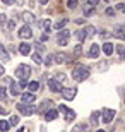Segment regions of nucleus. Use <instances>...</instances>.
<instances>
[{
    "instance_id": "obj_33",
    "label": "nucleus",
    "mask_w": 125,
    "mask_h": 132,
    "mask_svg": "<svg viewBox=\"0 0 125 132\" xmlns=\"http://www.w3.org/2000/svg\"><path fill=\"white\" fill-rule=\"evenodd\" d=\"M82 53V46H81V43L79 45H76V48H74V55H81Z\"/></svg>"
},
{
    "instance_id": "obj_49",
    "label": "nucleus",
    "mask_w": 125,
    "mask_h": 132,
    "mask_svg": "<svg viewBox=\"0 0 125 132\" xmlns=\"http://www.w3.org/2000/svg\"><path fill=\"white\" fill-rule=\"evenodd\" d=\"M98 132H105V130H98Z\"/></svg>"
},
{
    "instance_id": "obj_36",
    "label": "nucleus",
    "mask_w": 125,
    "mask_h": 132,
    "mask_svg": "<svg viewBox=\"0 0 125 132\" xmlns=\"http://www.w3.org/2000/svg\"><path fill=\"white\" fill-rule=\"evenodd\" d=\"M15 24H17V17L14 15V19H10V22H9V28H10V29H14Z\"/></svg>"
},
{
    "instance_id": "obj_5",
    "label": "nucleus",
    "mask_w": 125,
    "mask_h": 132,
    "mask_svg": "<svg viewBox=\"0 0 125 132\" xmlns=\"http://www.w3.org/2000/svg\"><path fill=\"white\" fill-rule=\"evenodd\" d=\"M17 36H19L21 39H31L33 38V29H31V26H22L19 29V33H17Z\"/></svg>"
},
{
    "instance_id": "obj_38",
    "label": "nucleus",
    "mask_w": 125,
    "mask_h": 132,
    "mask_svg": "<svg viewBox=\"0 0 125 132\" xmlns=\"http://www.w3.org/2000/svg\"><path fill=\"white\" fill-rule=\"evenodd\" d=\"M5 96H7V89H5V88H4V86H0V98L4 100V98H5Z\"/></svg>"
},
{
    "instance_id": "obj_9",
    "label": "nucleus",
    "mask_w": 125,
    "mask_h": 132,
    "mask_svg": "<svg viewBox=\"0 0 125 132\" xmlns=\"http://www.w3.org/2000/svg\"><path fill=\"white\" fill-rule=\"evenodd\" d=\"M99 46H98V43H93L91 46H89V52H87V57L89 59H98L99 57Z\"/></svg>"
},
{
    "instance_id": "obj_37",
    "label": "nucleus",
    "mask_w": 125,
    "mask_h": 132,
    "mask_svg": "<svg viewBox=\"0 0 125 132\" xmlns=\"http://www.w3.org/2000/svg\"><path fill=\"white\" fill-rule=\"evenodd\" d=\"M34 46H36V50H38V52H43V50H45V46H43V43H41V41H36V43H34Z\"/></svg>"
},
{
    "instance_id": "obj_10",
    "label": "nucleus",
    "mask_w": 125,
    "mask_h": 132,
    "mask_svg": "<svg viewBox=\"0 0 125 132\" xmlns=\"http://www.w3.org/2000/svg\"><path fill=\"white\" fill-rule=\"evenodd\" d=\"M48 88H50V91H53V93H60V91L63 89L62 84L57 82L55 79H50V81H48Z\"/></svg>"
},
{
    "instance_id": "obj_27",
    "label": "nucleus",
    "mask_w": 125,
    "mask_h": 132,
    "mask_svg": "<svg viewBox=\"0 0 125 132\" xmlns=\"http://www.w3.org/2000/svg\"><path fill=\"white\" fill-rule=\"evenodd\" d=\"M53 79H55L57 82H65V79H67V77H65V74H63V72H58Z\"/></svg>"
},
{
    "instance_id": "obj_46",
    "label": "nucleus",
    "mask_w": 125,
    "mask_h": 132,
    "mask_svg": "<svg viewBox=\"0 0 125 132\" xmlns=\"http://www.w3.org/2000/svg\"><path fill=\"white\" fill-rule=\"evenodd\" d=\"M38 2H39V4H41V5H46V4H48V2H50V0H38Z\"/></svg>"
},
{
    "instance_id": "obj_6",
    "label": "nucleus",
    "mask_w": 125,
    "mask_h": 132,
    "mask_svg": "<svg viewBox=\"0 0 125 132\" xmlns=\"http://www.w3.org/2000/svg\"><path fill=\"white\" fill-rule=\"evenodd\" d=\"M52 106H53V101H52V100H43V101L39 103V106L36 108V112H39L41 115H45L48 110H52Z\"/></svg>"
},
{
    "instance_id": "obj_45",
    "label": "nucleus",
    "mask_w": 125,
    "mask_h": 132,
    "mask_svg": "<svg viewBox=\"0 0 125 132\" xmlns=\"http://www.w3.org/2000/svg\"><path fill=\"white\" fill-rule=\"evenodd\" d=\"M48 39V34H41V41H46Z\"/></svg>"
},
{
    "instance_id": "obj_39",
    "label": "nucleus",
    "mask_w": 125,
    "mask_h": 132,
    "mask_svg": "<svg viewBox=\"0 0 125 132\" xmlns=\"http://www.w3.org/2000/svg\"><path fill=\"white\" fill-rule=\"evenodd\" d=\"M5 22H7V15L0 14V26H5Z\"/></svg>"
},
{
    "instance_id": "obj_25",
    "label": "nucleus",
    "mask_w": 125,
    "mask_h": 132,
    "mask_svg": "<svg viewBox=\"0 0 125 132\" xmlns=\"http://www.w3.org/2000/svg\"><path fill=\"white\" fill-rule=\"evenodd\" d=\"M10 129V123L7 120H0V132H7Z\"/></svg>"
},
{
    "instance_id": "obj_11",
    "label": "nucleus",
    "mask_w": 125,
    "mask_h": 132,
    "mask_svg": "<svg viewBox=\"0 0 125 132\" xmlns=\"http://www.w3.org/2000/svg\"><path fill=\"white\" fill-rule=\"evenodd\" d=\"M57 117H58V110L57 108H52V110H48V112L43 115V118L46 120V122H52V120H55Z\"/></svg>"
},
{
    "instance_id": "obj_42",
    "label": "nucleus",
    "mask_w": 125,
    "mask_h": 132,
    "mask_svg": "<svg viewBox=\"0 0 125 132\" xmlns=\"http://www.w3.org/2000/svg\"><path fill=\"white\" fill-rule=\"evenodd\" d=\"M14 2H15V0H2V4H4V5H12Z\"/></svg>"
},
{
    "instance_id": "obj_40",
    "label": "nucleus",
    "mask_w": 125,
    "mask_h": 132,
    "mask_svg": "<svg viewBox=\"0 0 125 132\" xmlns=\"http://www.w3.org/2000/svg\"><path fill=\"white\" fill-rule=\"evenodd\" d=\"M106 15H108V17H113V15H115V10L111 9V7H108V9H106Z\"/></svg>"
},
{
    "instance_id": "obj_44",
    "label": "nucleus",
    "mask_w": 125,
    "mask_h": 132,
    "mask_svg": "<svg viewBox=\"0 0 125 132\" xmlns=\"http://www.w3.org/2000/svg\"><path fill=\"white\" fill-rule=\"evenodd\" d=\"M5 113H7V110H5V108L0 105V115H5Z\"/></svg>"
},
{
    "instance_id": "obj_30",
    "label": "nucleus",
    "mask_w": 125,
    "mask_h": 132,
    "mask_svg": "<svg viewBox=\"0 0 125 132\" xmlns=\"http://www.w3.org/2000/svg\"><path fill=\"white\" fill-rule=\"evenodd\" d=\"M116 52H118V55H120V59H123V53H125L123 45H116Z\"/></svg>"
},
{
    "instance_id": "obj_12",
    "label": "nucleus",
    "mask_w": 125,
    "mask_h": 132,
    "mask_svg": "<svg viewBox=\"0 0 125 132\" xmlns=\"http://www.w3.org/2000/svg\"><path fill=\"white\" fill-rule=\"evenodd\" d=\"M21 100H22V103H24V105H33L34 100H36V96H34L33 93H24L22 96H21Z\"/></svg>"
},
{
    "instance_id": "obj_41",
    "label": "nucleus",
    "mask_w": 125,
    "mask_h": 132,
    "mask_svg": "<svg viewBox=\"0 0 125 132\" xmlns=\"http://www.w3.org/2000/svg\"><path fill=\"white\" fill-rule=\"evenodd\" d=\"M57 110H58V112H65V113H67V112H69V108H67V106H65V105H60V106H58V108H57Z\"/></svg>"
},
{
    "instance_id": "obj_14",
    "label": "nucleus",
    "mask_w": 125,
    "mask_h": 132,
    "mask_svg": "<svg viewBox=\"0 0 125 132\" xmlns=\"http://www.w3.org/2000/svg\"><path fill=\"white\" fill-rule=\"evenodd\" d=\"M76 38H77V41H79V43H82V41H86V38H87V29L84 28V29H79V31H76Z\"/></svg>"
},
{
    "instance_id": "obj_43",
    "label": "nucleus",
    "mask_w": 125,
    "mask_h": 132,
    "mask_svg": "<svg viewBox=\"0 0 125 132\" xmlns=\"http://www.w3.org/2000/svg\"><path fill=\"white\" fill-rule=\"evenodd\" d=\"M108 34H110L108 31H106V29H103V31H101V38H108Z\"/></svg>"
},
{
    "instance_id": "obj_8",
    "label": "nucleus",
    "mask_w": 125,
    "mask_h": 132,
    "mask_svg": "<svg viewBox=\"0 0 125 132\" xmlns=\"http://www.w3.org/2000/svg\"><path fill=\"white\" fill-rule=\"evenodd\" d=\"M115 115H116V112H115V110L105 108V110H103V122H105V123H110L111 120L115 118Z\"/></svg>"
},
{
    "instance_id": "obj_7",
    "label": "nucleus",
    "mask_w": 125,
    "mask_h": 132,
    "mask_svg": "<svg viewBox=\"0 0 125 132\" xmlns=\"http://www.w3.org/2000/svg\"><path fill=\"white\" fill-rule=\"evenodd\" d=\"M69 38H70V31H67V29H63V31H60V33H57V43L62 45V46H65V45H67V39Z\"/></svg>"
},
{
    "instance_id": "obj_35",
    "label": "nucleus",
    "mask_w": 125,
    "mask_h": 132,
    "mask_svg": "<svg viewBox=\"0 0 125 132\" xmlns=\"http://www.w3.org/2000/svg\"><path fill=\"white\" fill-rule=\"evenodd\" d=\"M86 29H87V36H93V34H96V29H94L93 26H87Z\"/></svg>"
},
{
    "instance_id": "obj_20",
    "label": "nucleus",
    "mask_w": 125,
    "mask_h": 132,
    "mask_svg": "<svg viewBox=\"0 0 125 132\" xmlns=\"http://www.w3.org/2000/svg\"><path fill=\"white\" fill-rule=\"evenodd\" d=\"M67 24H69V19H60V21H57V22L53 24V28H55V29H63Z\"/></svg>"
},
{
    "instance_id": "obj_21",
    "label": "nucleus",
    "mask_w": 125,
    "mask_h": 132,
    "mask_svg": "<svg viewBox=\"0 0 125 132\" xmlns=\"http://www.w3.org/2000/svg\"><path fill=\"white\" fill-rule=\"evenodd\" d=\"M0 57H2V60H4V62H9V60H10L9 53L5 52V46H4L2 43H0Z\"/></svg>"
},
{
    "instance_id": "obj_24",
    "label": "nucleus",
    "mask_w": 125,
    "mask_h": 132,
    "mask_svg": "<svg viewBox=\"0 0 125 132\" xmlns=\"http://www.w3.org/2000/svg\"><path fill=\"white\" fill-rule=\"evenodd\" d=\"M72 130H74V132H86V130H87V123H77Z\"/></svg>"
},
{
    "instance_id": "obj_19",
    "label": "nucleus",
    "mask_w": 125,
    "mask_h": 132,
    "mask_svg": "<svg viewBox=\"0 0 125 132\" xmlns=\"http://www.w3.org/2000/svg\"><path fill=\"white\" fill-rule=\"evenodd\" d=\"M10 94H12V96H17V94H21V88H19V84H15L14 81L10 82Z\"/></svg>"
},
{
    "instance_id": "obj_15",
    "label": "nucleus",
    "mask_w": 125,
    "mask_h": 132,
    "mask_svg": "<svg viewBox=\"0 0 125 132\" xmlns=\"http://www.w3.org/2000/svg\"><path fill=\"white\" fill-rule=\"evenodd\" d=\"M82 12H84V15H86V17H91V15L96 12V7H93V5L86 4V5H84V9H82Z\"/></svg>"
},
{
    "instance_id": "obj_17",
    "label": "nucleus",
    "mask_w": 125,
    "mask_h": 132,
    "mask_svg": "<svg viewBox=\"0 0 125 132\" xmlns=\"http://www.w3.org/2000/svg\"><path fill=\"white\" fill-rule=\"evenodd\" d=\"M113 50H115V45H111V43H105V45H103V52H105L106 57L113 55Z\"/></svg>"
},
{
    "instance_id": "obj_34",
    "label": "nucleus",
    "mask_w": 125,
    "mask_h": 132,
    "mask_svg": "<svg viewBox=\"0 0 125 132\" xmlns=\"http://www.w3.org/2000/svg\"><path fill=\"white\" fill-rule=\"evenodd\" d=\"M52 64H53V55H48V57H46V60H45V65H46V67H50Z\"/></svg>"
},
{
    "instance_id": "obj_3",
    "label": "nucleus",
    "mask_w": 125,
    "mask_h": 132,
    "mask_svg": "<svg viewBox=\"0 0 125 132\" xmlns=\"http://www.w3.org/2000/svg\"><path fill=\"white\" fill-rule=\"evenodd\" d=\"M17 110H19L22 115H26V117L36 113V106H34V105H24V103H17Z\"/></svg>"
},
{
    "instance_id": "obj_1",
    "label": "nucleus",
    "mask_w": 125,
    "mask_h": 132,
    "mask_svg": "<svg viewBox=\"0 0 125 132\" xmlns=\"http://www.w3.org/2000/svg\"><path fill=\"white\" fill-rule=\"evenodd\" d=\"M87 77H89V67H86V65H82V64L74 67V70H72V79L74 81L82 82V81L87 79Z\"/></svg>"
},
{
    "instance_id": "obj_4",
    "label": "nucleus",
    "mask_w": 125,
    "mask_h": 132,
    "mask_svg": "<svg viewBox=\"0 0 125 132\" xmlns=\"http://www.w3.org/2000/svg\"><path fill=\"white\" fill-rule=\"evenodd\" d=\"M60 93H62V96H63L65 101H72V100L76 98V94H77V89L76 88H63Z\"/></svg>"
},
{
    "instance_id": "obj_48",
    "label": "nucleus",
    "mask_w": 125,
    "mask_h": 132,
    "mask_svg": "<svg viewBox=\"0 0 125 132\" xmlns=\"http://www.w3.org/2000/svg\"><path fill=\"white\" fill-rule=\"evenodd\" d=\"M123 7H125L123 4H118V5H116V9H118V10H123Z\"/></svg>"
},
{
    "instance_id": "obj_23",
    "label": "nucleus",
    "mask_w": 125,
    "mask_h": 132,
    "mask_svg": "<svg viewBox=\"0 0 125 132\" xmlns=\"http://www.w3.org/2000/svg\"><path fill=\"white\" fill-rule=\"evenodd\" d=\"M28 88H29V91H31V93H36V91H38V89H39V82H36V81H31V82H29V86H28Z\"/></svg>"
},
{
    "instance_id": "obj_29",
    "label": "nucleus",
    "mask_w": 125,
    "mask_h": 132,
    "mask_svg": "<svg viewBox=\"0 0 125 132\" xmlns=\"http://www.w3.org/2000/svg\"><path fill=\"white\" fill-rule=\"evenodd\" d=\"M31 57H33V60L36 62V64H43V60H41V55H39V53H33Z\"/></svg>"
},
{
    "instance_id": "obj_13",
    "label": "nucleus",
    "mask_w": 125,
    "mask_h": 132,
    "mask_svg": "<svg viewBox=\"0 0 125 132\" xmlns=\"http://www.w3.org/2000/svg\"><path fill=\"white\" fill-rule=\"evenodd\" d=\"M17 52H19L21 55H26V57H28V55L31 53V45L29 43H21L19 48H17Z\"/></svg>"
},
{
    "instance_id": "obj_18",
    "label": "nucleus",
    "mask_w": 125,
    "mask_h": 132,
    "mask_svg": "<svg viewBox=\"0 0 125 132\" xmlns=\"http://www.w3.org/2000/svg\"><path fill=\"white\" fill-rule=\"evenodd\" d=\"M113 33H115V36L118 39H123V24H118V26H115V29H113Z\"/></svg>"
},
{
    "instance_id": "obj_31",
    "label": "nucleus",
    "mask_w": 125,
    "mask_h": 132,
    "mask_svg": "<svg viewBox=\"0 0 125 132\" xmlns=\"http://www.w3.org/2000/svg\"><path fill=\"white\" fill-rule=\"evenodd\" d=\"M9 123H10V125H17V123H19V117H17V115H12Z\"/></svg>"
},
{
    "instance_id": "obj_28",
    "label": "nucleus",
    "mask_w": 125,
    "mask_h": 132,
    "mask_svg": "<svg viewBox=\"0 0 125 132\" xmlns=\"http://www.w3.org/2000/svg\"><path fill=\"white\" fill-rule=\"evenodd\" d=\"M74 118H76V112H74V110H69L67 115H65V120L70 122V120H74Z\"/></svg>"
},
{
    "instance_id": "obj_26",
    "label": "nucleus",
    "mask_w": 125,
    "mask_h": 132,
    "mask_svg": "<svg viewBox=\"0 0 125 132\" xmlns=\"http://www.w3.org/2000/svg\"><path fill=\"white\" fill-rule=\"evenodd\" d=\"M98 120H99V113L94 112L91 115V125H93V127H96V125H98Z\"/></svg>"
},
{
    "instance_id": "obj_22",
    "label": "nucleus",
    "mask_w": 125,
    "mask_h": 132,
    "mask_svg": "<svg viewBox=\"0 0 125 132\" xmlns=\"http://www.w3.org/2000/svg\"><path fill=\"white\" fill-rule=\"evenodd\" d=\"M22 21H26V22H28V26H29L34 21V15L31 14V12H24V14H22Z\"/></svg>"
},
{
    "instance_id": "obj_16",
    "label": "nucleus",
    "mask_w": 125,
    "mask_h": 132,
    "mask_svg": "<svg viewBox=\"0 0 125 132\" xmlns=\"http://www.w3.org/2000/svg\"><path fill=\"white\" fill-rule=\"evenodd\" d=\"M65 59H67V55L63 53V52H58V53L53 55V62H57V64H63Z\"/></svg>"
},
{
    "instance_id": "obj_2",
    "label": "nucleus",
    "mask_w": 125,
    "mask_h": 132,
    "mask_svg": "<svg viewBox=\"0 0 125 132\" xmlns=\"http://www.w3.org/2000/svg\"><path fill=\"white\" fill-rule=\"evenodd\" d=\"M31 72H33V70H31V67H29L28 64H19L15 67V77H19L21 81H28Z\"/></svg>"
},
{
    "instance_id": "obj_32",
    "label": "nucleus",
    "mask_w": 125,
    "mask_h": 132,
    "mask_svg": "<svg viewBox=\"0 0 125 132\" xmlns=\"http://www.w3.org/2000/svg\"><path fill=\"white\" fill-rule=\"evenodd\" d=\"M67 7L69 9H76L77 7V0H67Z\"/></svg>"
},
{
    "instance_id": "obj_47",
    "label": "nucleus",
    "mask_w": 125,
    "mask_h": 132,
    "mask_svg": "<svg viewBox=\"0 0 125 132\" xmlns=\"http://www.w3.org/2000/svg\"><path fill=\"white\" fill-rule=\"evenodd\" d=\"M2 74H5V69H4V65L0 64V76H2Z\"/></svg>"
}]
</instances>
